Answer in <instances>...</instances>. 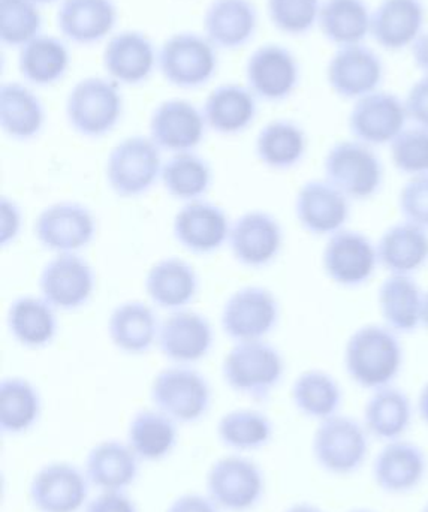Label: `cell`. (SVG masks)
I'll list each match as a JSON object with an SVG mask.
<instances>
[{"label": "cell", "instance_id": "3957f363", "mask_svg": "<svg viewBox=\"0 0 428 512\" xmlns=\"http://www.w3.org/2000/svg\"><path fill=\"white\" fill-rule=\"evenodd\" d=\"M370 441L363 421L337 414L319 421L312 438L313 459L327 474L351 477L366 465Z\"/></svg>", "mask_w": 428, "mask_h": 512}, {"label": "cell", "instance_id": "74e56055", "mask_svg": "<svg viewBox=\"0 0 428 512\" xmlns=\"http://www.w3.org/2000/svg\"><path fill=\"white\" fill-rule=\"evenodd\" d=\"M318 24L324 38L339 48L364 44L370 36L372 11L366 0H325Z\"/></svg>", "mask_w": 428, "mask_h": 512}, {"label": "cell", "instance_id": "f1b7e54d", "mask_svg": "<svg viewBox=\"0 0 428 512\" xmlns=\"http://www.w3.org/2000/svg\"><path fill=\"white\" fill-rule=\"evenodd\" d=\"M104 66L117 83H144L155 68V48L143 33L135 30L117 33L104 50Z\"/></svg>", "mask_w": 428, "mask_h": 512}, {"label": "cell", "instance_id": "1f68e13d", "mask_svg": "<svg viewBox=\"0 0 428 512\" xmlns=\"http://www.w3.org/2000/svg\"><path fill=\"white\" fill-rule=\"evenodd\" d=\"M204 119L212 131L225 137L241 134L255 122L256 96L240 84L216 87L204 102Z\"/></svg>", "mask_w": 428, "mask_h": 512}, {"label": "cell", "instance_id": "f35d334b", "mask_svg": "<svg viewBox=\"0 0 428 512\" xmlns=\"http://www.w3.org/2000/svg\"><path fill=\"white\" fill-rule=\"evenodd\" d=\"M291 399L303 417L324 421L339 414L343 390L330 373L319 369L306 370L292 384Z\"/></svg>", "mask_w": 428, "mask_h": 512}, {"label": "cell", "instance_id": "7a4b0ae2", "mask_svg": "<svg viewBox=\"0 0 428 512\" xmlns=\"http://www.w3.org/2000/svg\"><path fill=\"white\" fill-rule=\"evenodd\" d=\"M282 352L265 342H240L229 349L222 363V378L234 393L253 402H267L285 378Z\"/></svg>", "mask_w": 428, "mask_h": 512}, {"label": "cell", "instance_id": "7402d4cb", "mask_svg": "<svg viewBox=\"0 0 428 512\" xmlns=\"http://www.w3.org/2000/svg\"><path fill=\"white\" fill-rule=\"evenodd\" d=\"M204 114L192 102L170 99L162 102L150 117V138L165 152H192L206 135Z\"/></svg>", "mask_w": 428, "mask_h": 512}, {"label": "cell", "instance_id": "4dcf8cb0", "mask_svg": "<svg viewBox=\"0 0 428 512\" xmlns=\"http://www.w3.org/2000/svg\"><path fill=\"white\" fill-rule=\"evenodd\" d=\"M158 315L143 301H126L111 312L108 336L123 354L143 355L159 337Z\"/></svg>", "mask_w": 428, "mask_h": 512}, {"label": "cell", "instance_id": "8992f818", "mask_svg": "<svg viewBox=\"0 0 428 512\" xmlns=\"http://www.w3.org/2000/svg\"><path fill=\"white\" fill-rule=\"evenodd\" d=\"M105 173L117 197H143L162 176L161 149L152 138L132 135L111 150Z\"/></svg>", "mask_w": 428, "mask_h": 512}, {"label": "cell", "instance_id": "277c9868", "mask_svg": "<svg viewBox=\"0 0 428 512\" xmlns=\"http://www.w3.org/2000/svg\"><path fill=\"white\" fill-rule=\"evenodd\" d=\"M325 180L351 201H367L381 192L384 165L373 147L361 141H340L324 158Z\"/></svg>", "mask_w": 428, "mask_h": 512}, {"label": "cell", "instance_id": "94428289", "mask_svg": "<svg viewBox=\"0 0 428 512\" xmlns=\"http://www.w3.org/2000/svg\"><path fill=\"white\" fill-rule=\"evenodd\" d=\"M420 512H428V501L426 502V505H424L423 510Z\"/></svg>", "mask_w": 428, "mask_h": 512}, {"label": "cell", "instance_id": "836d02e7", "mask_svg": "<svg viewBox=\"0 0 428 512\" xmlns=\"http://www.w3.org/2000/svg\"><path fill=\"white\" fill-rule=\"evenodd\" d=\"M117 8L113 0H63L57 12L60 32L81 45L96 44L113 30Z\"/></svg>", "mask_w": 428, "mask_h": 512}, {"label": "cell", "instance_id": "8fae6325", "mask_svg": "<svg viewBox=\"0 0 428 512\" xmlns=\"http://www.w3.org/2000/svg\"><path fill=\"white\" fill-rule=\"evenodd\" d=\"M98 222L89 207L62 201L45 207L35 221V236L42 248L57 254H75L95 240Z\"/></svg>", "mask_w": 428, "mask_h": 512}, {"label": "cell", "instance_id": "d590c367", "mask_svg": "<svg viewBox=\"0 0 428 512\" xmlns=\"http://www.w3.org/2000/svg\"><path fill=\"white\" fill-rule=\"evenodd\" d=\"M307 134L297 122L277 119L268 122L256 135V158L274 171H288L306 158Z\"/></svg>", "mask_w": 428, "mask_h": 512}, {"label": "cell", "instance_id": "484cf974", "mask_svg": "<svg viewBox=\"0 0 428 512\" xmlns=\"http://www.w3.org/2000/svg\"><path fill=\"white\" fill-rule=\"evenodd\" d=\"M424 294L414 277L390 274L378 289L384 325L397 334H412L423 327Z\"/></svg>", "mask_w": 428, "mask_h": 512}, {"label": "cell", "instance_id": "4fadbf2b", "mask_svg": "<svg viewBox=\"0 0 428 512\" xmlns=\"http://www.w3.org/2000/svg\"><path fill=\"white\" fill-rule=\"evenodd\" d=\"M379 265L375 243L360 231L342 230L328 237L322 267L331 282L342 288L366 285Z\"/></svg>", "mask_w": 428, "mask_h": 512}, {"label": "cell", "instance_id": "e575fe53", "mask_svg": "<svg viewBox=\"0 0 428 512\" xmlns=\"http://www.w3.org/2000/svg\"><path fill=\"white\" fill-rule=\"evenodd\" d=\"M9 333L24 348L41 349L53 343L59 331L54 307L42 297L15 298L6 313Z\"/></svg>", "mask_w": 428, "mask_h": 512}, {"label": "cell", "instance_id": "f5cc1de1", "mask_svg": "<svg viewBox=\"0 0 428 512\" xmlns=\"http://www.w3.org/2000/svg\"><path fill=\"white\" fill-rule=\"evenodd\" d=\"M167 512H220V508L209 496L188 493L174 499Z\"/></svg>", "mask_w": 428, "mask_h": 512}, {"label": "cell", "instance_id": "7c38bea8", "mask_svg": "<svg viewBox=\"0 0 428 512\" xmlns=\"http://www.w3.org/2000/svg\"><path fill=\"white\" fill-rule=\"evenodd\" d=\"M428 477L426 450L409 439L385 442L372 463V480L388 496L417 492Z\"/></svg>", "mask_w": 428, "mask_h": 512}, {"label": "cell", "instance_id": "681fc988", "mask_svg": "<svg viewBox=\"0 0 428 512\" xmlns=\"http://www.w3.org/2000/svg\"><path fill=\"white\" fill-rule=\"evenodd\" d=\"M405 101L408 119L415 126L428 129V75L418 78L406 93Z\"/></svg>", "mask_w": 428, "mask_h": 512}, {"label": "cell", "instance_id": "f546056e", "mask_svg": "<svg viewBox=\"0 0 428 512\" xmlns=\"http://www.w3.org/2000/svg\"><path fill=\"white\" fill-rule=\"evenodd\" d=\"M137 454L129 445L114 439L99 442L86 457L87 480L102 492H123L138 477Z\"/></svg>", "mask_w": 428, "mask_h": 512}, {"label": "cell", "instance_id": "6da1fadb", "mask_svg": "<svg viewBox=\"0 0 428 512\" xmlns=\"http://www.w3.org/2000/svg\"><path fill=\"white\" fill-rule=\"evenodd\" d=\"M343 364L349 379L363 390L394 385L405 364L399 334L381 324L357 328L346 342Z\"/></svg>", "mask_w": 428, "mask_h": 512}, {"label": "cell", "instance_id": "44dd1931", "mask_svg": "<svg viewBox=\"0 0 428 512\" xmlns=\"http://www.w3.org/2000/svg\"><path fill=\"white\" fill-rule=\"evenodd\" d=\"M426 21L424 0H381L372 11L370 36L382 50L399 53L414 47Z\"/></svg>", "mask_w": 428, "mask_h": 512}, {"label": "cell", "instance_id": "60d3db41", "mask_svg": "<svg viewBox=\"0 0 428 512\" xmlns=\"http://www.w3.org/2000/svg\"><path fill=\"white\" fill-rule=\"evenodd\" d=\"M71 63V54L60 39L36 36L21 48L18 69L29 83L51 86L65 77Z\"/></svg>", "mask_w": 428, "mask_h": 512}, {"label": "cell", "instance_id": "9a60e30c", "mask_svg": "<svg viewBox=\"0 0 428 512\" xmlns=\"http://www.w3.org/2000/svg\"><path fill=\"white\" fill-rule=\"evenodd\" d=\"M96 288V274L92 265L77 254L54 256L42 268L39 292L48 304L57 310L81 309L89 303Z\"/></svg>", "mask_w": 428, "mask_h": 512}, {"label": "cell", "instance_id": "f6af8a7d", "mask_svg": "<svg viewBox=\"0 0 428 512\" xmlns=\"http://www.w3.org/2000/svg\"><path fill=\"white\" fill-rule=\"evenodd\" d=\"M41 23L33 0H0V39L8 47H24L38 36Z\"/></svg>", "mask_w": 428, "mask_h": 512}, {"label": "cell", "instance_id": "d4e9b609", "mask_svg": "<svg viewBox=\"0 0 428 512\" xmlns=\"http://www.w3.org/2000/svg\"><path fill=\"white\" fill-rule=\"evenodd\" d=\"M417 412L411 397L402 388H379L372 391L363 411V424L370 438L385 442L397 441L408 435Z\"/></svg>", "mask_w": 428, "mask_h": 512}, {"label": "cell", "instance_id": "91938a15", "mask_svg": "<svg viewBox=\"0 0 428 512\" xmlns=\"http://www.w3.org/2000/svg\"><path fill=\"white\" fill-rule=\"evenodd\" d=\"M35 3H51L54 2V0H33Z\"/></svg>", "mask_w": 428, "mask_h": 512}, {"label": "cell", "instance_id": "cb8c5ba5", "mask_svg": "<svg viewBox=\"0 0 428 512\" xmlns=\"http://www.w3.org/2000/svg\"><path fill=\"white\" fill-rule=\"evenodd\" d=\"M173 233L186 251L210 255L228 242L231 225L222 207L197 200L179 210L174 218Z\"/></svg>", "mask_w": 428, "mask_h": 512}, {"label": "cell", "instance_id": "680465c9", "mask_svg": "<svg viewBox=\"0 0 428 512\" xmlns=\"http://www.w3.org/2000/svg\"><path fill=\"white\" fill-rule=\"evenodd\" d=\"M348 512H378L375 510H370V508H354V510Z\"/></svg>", "mask_w": 428, "mask_h": 512}, {"label": "cell", "instance_id": "ab89813d", "mask_svg": "<svg viewBox=\"0 0 428 512\" xmlns=\"http://www.w3.org/2000/svg\"><path fill=\"white\" fill-rule=\"evenodd\" d=\"M176 424L164 412L143 409L129 423L128 445L140 460H164L173 453L179 442Z\"/></svg>", "mask_w": 428, "mask_h": 512}, {"label": "cell", "instance_id": "603a6c76", "mask_svg": "<svg viewBox=\"0 0 428 512\" xmlns=\"http://www.w3.org/2000/svg\"><path fill=\"white\" fill-rule=\"evenodd\" d=\"M162 355L171 363L194 364L212 352L214 330L206 316L192 310H176L161 325L158 337Z\"/></svg>", "mask_w": 428, "mask_h": 512}, {"label": "cell", "instance_id": "8d00e7d4", "mask_svg": "<svg viewBox=\"0 0 428 512\" xmlns=\"http://www.w3.org/2000/svg\"><path fill=\"white\" fill-rule=\"evenodd\" d=\"M47 114L38 96L23 84L0 87V126L12 140L30 141L41 134Z\"/></svg>", "mask_w": 428, "mask_h": 512}, {"label": "cell", "instance_id": "f907efd6", "mask_svg": "<svg viewBox=\"0 0 428 512\" xmlns=\"http://www.w3.org/2000/svg\"><path fill=\"white\" fill-rule=\"evenodd\" d=\"M0 221V245L5 248L17 239L23 225L20 207L11 198L2 197L0 200Z\"/></svg>", "mask_w": 428, "mask_h": 512}, {"label": "cell", "instance_id": "4316f807", "mask_svg": "<svg viewBox=\"0 0 428 512\" xmlns=\"http://www.w3.org/2000/svg\"><path fill=\"white\" fill-rule=\"evenodd\" d=\"M258 11L250 0H213L204 17V32L217 48L237 50L252 41Z\"/></svg>", "mask_w": 428, "mask_h": 512}, {"label": "cell", "instance_id": "d6a6232c", "mask_svg": "<svg viewBox=\"0 0 428 512\" xmlns=\"http://www.w3.org/2000/svg\"><path fill=\"white\" fill-rule=\"evenodd\" d=\"M379 265L390 274L412 276L428 261V233L411 222L391 225L376 243Z\"/></svg>", "mask_w": 428, "mask_h": 512}, {"label": "cell", "instance_id": "5bb4252c", "mask_svg": "<svg viewBox=\"0 0 428 512\" xmlns=\"http://www.w3.org/2000/svg\"><path fill=\"white\" fill-rule=\"evenodd\" d=\"M405 101L384 90H376L354 102L348 128L354 140L370 147L391 144L406 129Z\"/></svg>", "mask_w": 428, "mask_h": 512}, {"label": "cell", "instance_id": "c3c4849f", "mask_svg": "<svg viewBox=\"0 0 428 512\" xmlns=\"http://www.w3.org/2000/svg\"><path fill=\"white\" fill-rule=\"evenodd\" d=\"M403 219L428 230V174L411 177L399 192Z\"/></svg>", "mask_w": 428, "mask_h": 512}, {"label": "cell", "instance_id": "6f0895ef", "mask_svg": "<svg viewBox=\"0 0 428 512\" xmlns=\"http://www.w3.org/2000/svg\"><path fill=\"white\" fill-rule=\"evenodd\" d=\"M423 328L428 331V291L424 294Z\"/></svg>", "mask_w": 428, "mask_h": 512}, {"label": "cell", "instance_id": "b9f144b4", "mask_svg": "<svg viewBox=\"0 0 428 512\" xmlns=\"http://www.w3.org/2000/svg\"><path fill=\"white\" fill-rule=\"evenodd\" d=\"M42 402L32 382L5 378L0 382V429L3 435L29 432L41 417Z\"/></svg>", "mask_w": 428, "mask_h": 512}, {"label": "cell", "instance_id": "30bf717a", "mask_svg": "<svg viewBox=\"0 0 428 512\" xmlns=\"http://www.w3.org/2000/svg\"><path fill=\"white\" fill-rule=\"evenodd\" d=\"M159 68L168 83L197 89L212 80L217 69L214 45L197 33H176L159 51Z\"/></svg>", "mask_w": 428, "mask_h": 512}, {"label": "cell", "instance_id": "7bdbcfd3", "mask_svg": "<svg viewBox=\"0 0 428 512\" xmlns=\"http://www.w3.org/2000/svg\"><path fill=\"white\" fill-rule=\"evenodd\" d=\"M165 191L180 201L201 200L213 185L209 162L192 152L176 153L162 167Z\"/></svg>", "mask_w": 428, "mask_h": 512}, {"label": "cell", "instance_id": "d6986e66", "mask_svg": "<svg viewBox=\"0 0 428 512\" xmlns=\"http://www.w3.org/2000/svg\"><path fill=\"white\" fill-rule=\"evenodd\" d=\"M89 496L86 474L71 463L42 466L29 484V499L38 512H78Z\"/></svg>", "mask_w": 428, "mask_h": 512}, {"label": "cell", "instance_id": "11a10c76", "mask_svg": "<svg viewBox=\"0 0 428 512\" xmlns=\"http://www.w3.org/2000/svg\"><path fill=\"white\" fill-rule=\"evenodd\" d=\"M415 409H417L418 417L428 427V381L421 387L420 393H418Z\"/></svg>", "mask_w": 428, "mask_h": 512}, {"label": "cell", "instance_id": "52a82bcc", "mask_svg": "<svg viewBox=\"0 0 428 512\" xmlns=\"http://www.w3.org/2000/svg\"><path fill=\"white\" fill-rule=\"evenodd\" d=\"M158 411L180 424L203 420L212 406L213 391L203 373L191 367L174 366L161 370L150 388Z\"/></svg>", "mask_w": 428, "mask_h": 512}, {"label": "cell", "instance_id": "9c48e42d", "mask_svg": "<svg viewBox=\"0 0 428 512\" xmlns=\"http://www.w3.org/2000/svg\"><path fill=\"white\" fill-rule=\"evenodd\" d=\"M280 304L264 286L237 289L223 304L220 327L234 342L264 340L279 324Z\"/></svg>", "mask_w": 428, "mask_h": 512}, {"label": "cell", "instance_id": "9f6ffc18", "mask_svg": "<svg viewBox=\"0 0 428 512\" xmlns=\"http://www.w3.org/2000/svg\"><path fill=\"white\" fill-rule=\"evenodd\" d=\"M283 512H325L322 508L310 504V502H298V504L291 505Z\"/></svg>", "mask_w": 428, "mask_h": 512}, {"label": "cell", "instance_id": "2e32d148", "mask_svg": "<svg viewBox=\"0 0 428 512\" xmlns=\"http://www.w3.org/2000/svg\"><path fill=\"white\" fill-rule=\"evenodd\" d=\"M228 242L238 264L259 270L276 261L283 249L285 233L273 215L252 210L232 224Z\"/></svg>", "mask_w": 428, "mask_h": 512}, {"label": "cell", "instance_id": "5b68a950", "mask_svg": "<svg viewBox=\"0 0 428 512\" xmlns=\"http://www.w3.org/2000/svg\"><path fill=\"white\" fill-rule=\"evenodd\" d=\"M123 116V96L116 81L84 78L75 84L66 101V117L77 134L102 138L110 134Z\"/></svg>", "mask_w": 428, "mask_h": 512}, {"label": "cell", "instance_id": "ee69618b", "mask_svg": "<svg viewBox=\"0 0 428 512\" xmlns=\"http://www.w3.org/2000/svg\"><path fill=\"white\" fill-rule=\"evenodd\" d=\"M217 438L235 451H258L267 447L274 436V424L258 409H235L217 423Z\"/></svg>", "mask_w": 428, "mask_h": 512}, {"label": "cell", "instance_id": "bcb514c9", "mask_svg": "<svg viewBox=\"0 0 428 512\" xmlns=\"http://www.w3.org/2000/svg\"><path fill=\"white\" fill-rule=\"evenodd\" d=\"M321 0H267L271 24L289 36L309 33L318 24Z\"/></svg>", "mask_w": 428, "mask_h": 512}, {"label": "cell", "instance_id": "ba28073f", "mask_svg": "<svg viewBox=\"0 0 428 512\" xmlns=\"http://www.w3.org/2000/svg\"><path fill=\"white\" fill-rule=\"evenodd\" d=\"M207 496L228 512H247L261 504L265 475L261 466L243 456H226L209 469Z\"/></svg>", "mask_w": 428, "mask_h": 512}, {"label": "cell", "instance_id": "e0dca14e", "mask_svg": "<svg viewBox=\"0 0 428 512\" xmlns=\"http://www.w3.org/2000/svg\"><path fill=\"white\" fill-rule=\"evenodd\" d=\"M385 77V65L373 48L364 44L340 47L327 66V81L339 98L357 101L376 92Z\"/></svg>", "mask_w": 428, "mask_h": 512}, {"label": "cell", "instance_id": "7dc6e473", "mask_svg": "<svg viewBox=\"0 0 428 512\" xmlns=\"http://www.w3.org/2000/svg\"><path fill=\"white\" fill-rule=\"evenodd\" d=\"M391 162L399 173L409 177L428 174V129L406 128L390 144Z\"/></svg>", "mask_w": 428, "mask_h": 512}, {"label": "cell", "instance_id": "816d5d0a", "mask_svg": "<svg viewBox=\"0 0 428 512\" xmlns=\"http://www.w3.org/2000/svg\"><path fill=\"white\" fill-rule=\"evenodd\" d=\"M84 512H138L137 505L123 492H102L87 504Z\"/></svg>", "mask_w": 428, "mask_h": 512}, {"label": "cell", "instance_id": "83f0119b", "mask_svg": "<svg viewBox=\"0 0 428 512\" xmlns=\"http://www.w3.org/2000/svg\"><path fill=\"white\" fill-rule=\"evenodd\" d=\"M198 289L197 271L188 261L176 256L156 262L146 276L147 295L161 309L182 310L195 300Z\"/></svg>", "mask_w": 428, "mask_h": 512}, {"label": "cell", "instance_id": "db71d44e", "mask_svg": "<svg viewBox=\"0 0 428 512\" xmlns=\"http://www.w3.org/2000/svg\"><path fill=\"white\" fill-rule=\"evenodd\" d=\"M412 60L417 69L428 75V30L418 38L411 48Z\"/></svg>", "mask_w": 428, "mask_h": 512}, {"label": "cell", "instance_id": "ac0fdd59", "mask_svg": "<svg viewBox=\"0 0 428 512\" xmlns=\"http://www.w3.org/2000/svg\"><path fill=\"white\" fill-rule=\"evenodd\" d=\"M297 57L279 44H265L250 54L246 80L256 98L265 102L286 101L300 84Z\"/></svg>", "mask_w": 428, "mask_h": 512}, {"label": "cell", "instance_id": "ffe728a7", "mask_svg": "<svg viewBox=\"0 0 428 512\" xmlns=\"http://www.w3.org/2000/svg\"><path fill=\"white\" fill-rule=\"evenodd\" d=\"M294 207L298 224L316 237H330L345 230L351 218V200L327 180L304 183Z\"/></svg>", "mask_w": 428, "mask_h": 512}]
</instances>
